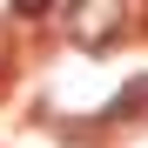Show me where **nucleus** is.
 Segmentation results:
<instances>
[{"mask_svg":"<svg viewBox=\"0 0 148 148\" xmlns=\"http://www.w3.org/2000/svg\"><path fill=\"white\" fill-rule=\"evenodd\" d=\"M14 7H20V14L34 20V14H47V0H14Z\"/></svg>","mask_w":148,"mask_h":148,"instance_id":"f257e3e1","label":"nucleus"}]
</instances>
